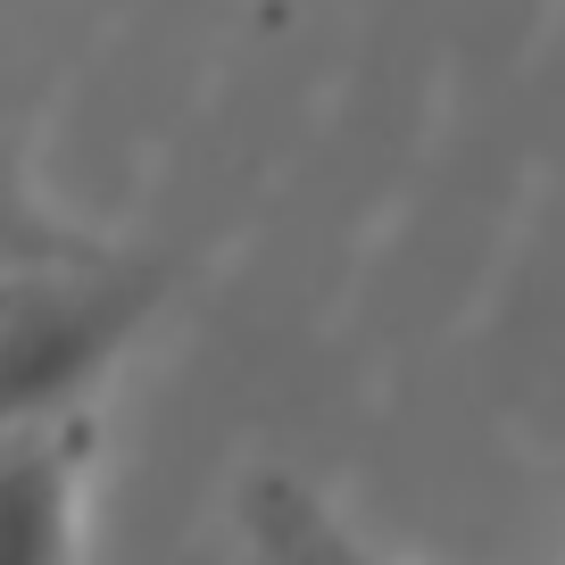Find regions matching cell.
I'll return each instance as SVG.
<instances>
[{
    "label": "cell",
    "instance_id": "3",
    "mask_svg": "<svg viewBox=\"0 0 565 565\" xmlns=\"http://www.w3.org/2000/svg\"><path fill=\"white\" fill-rule=\"evenodd\" d=\"M67 249H100V233H84L75 216H58L51 200H42L25 150H18V141H0V266L67 258Z\"/></svg>",
    "mask_w": 565,
    "mask_h": 565
},
{
    "label": "cell",
    "instance_id": "2",
    "mask_svg": "<svg viewBox=\"0 0 565 565\" xmlns=\"http://www.w3.org/2000/svg\"><path fill=\"white\" fill-rule=\"evenodd\" d=\"M92 416L0 424V565H51L84 548Z\"/></svg>",
    "mask_w": 565,
    "mask_h": 565
},
{
    "label": "cell",
    "instance_id": "1",
    "mask_svg": "<svg viewBox=\"0 0 565 565\" xmlns=\"http://www.w3.org/2000/svg\"><path fill=\"white\" fill-rule=\"evenodd\" d=\"M175 266L125 242L0 266V424L75 416L100 374L150 333Z\"/></svg>",
    "mask_w": 565,
    "mask_h": 565
}]
</instances>
